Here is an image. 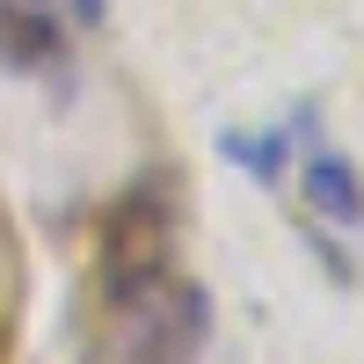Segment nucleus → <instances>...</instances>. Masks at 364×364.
I'll return each mask as SVG.
<instances>
[{
    "label": "nucleus",
    "instance_id": "obj_2",
    "mask_svg": "<svg viewBox=\"0 0 364 364\" xmlns=\"http://www.w3.org/2000/svg\"><path fill=\"white\" fill-rule=\"evenodd\" d=\"M175 233H182L175 182L168 175H139L132 190L102 211V226H95V284H102V299L175 269Z\"/></svg>",
    "mask_w": 364,
    "mask_h": 364
},
{
    "label": "nucleus",
    "instance_id": "obj_3",
    "mask_svg": "<svg viewBox=\"0 0 364 364\" xmlns=\"http://www.w3.org/2000/svg\"><path fill=\"white\" fill-rule=\"evenodd\" d=\"M0 66L15 73L66 66V22L51 0H0Z\"/></svg>",
    "mask_w": 364,
    "mask_h": 364
},
{
    "label": "nucleus",
    "instance_id": "obj_4",
    "mask_svg": "<svg viewBox=\"0 0 364 364\" xmlns=\"http://www.w3.org/2000/svg\"><path fill=\"white\" fill-rule=\"evenodd\" d=\"M299 182H306V204H314L321 226H364V175L336 154V146H314Z\"/></svg>",
    "mask_w": 364,
    "mask_h": 364
},
{
    "label": "nucleus",
    "instance_id": "obj_6",
    "mask_svg": "<svg viewBox=\"0 0 364 364\" xmlns=\"http://www.w3.org/2000/svg\"><path fill=\"white\" fill-rule=\"evenodd\" d=\"M66 8H73L80 22H102V15H109V0H66Z\"/></svg>",
    "mask_w": 364,
    "mask_h": 364
},
{
    "label": "nucleus",
    "instance_id": "obj_1",
    "mask_svg": "<svg viewBox=\"0 0 364 364\" xmlns=\"http://www.w3.org/2000/svg\"><path fill=\"white\" fill-rule=\"evenodd\" d=\"M211 336V291L161 269L132 291L109 299V328H102V350L117 364H190Z\"/></svg>",
    "mask_w": 364,
    "mask_h": 364
},
{
    "label": "nucleus",
    "instance_id": "obj_5",
    "mask_svg": "<svg viewBox=\"0 0 364 364\" xmlns=\"http://www.w3.org/2000/svg\"><path fill=\"white\" fill-rule=\"evenodd\" d=\"M314 124V109H299L291 124H269V132H219V161L226 168H240L248 182H284V161H291V139Z\"/></svg>",
    "mask_w": 364,
    "mask_h": 364
}]
</instances>
